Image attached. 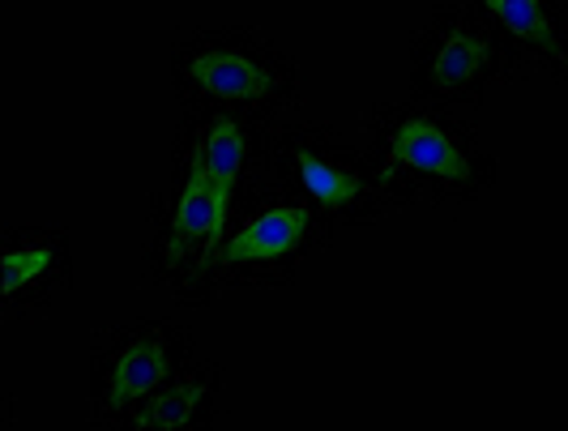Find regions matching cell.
I'll use <instances>...</instances> for the list:
<instances>
[{"mask_svg":"<svg viewBox=\"0 0 568 431\" xmlns=\"http://www.w3.org/2000/svg\"><path fill=\"white\" fill-rule=\"evenodd\" d=\"M171 175L227 188L244 202L274 184V124L256 115L180 112L171 133Z\"/></svg>","mask_w":568,"mask_h":431,"instance_id":"8","label":"cell"},{"mask_svg":"<svg viewBox=\"0 0 568 431\" xmlns=\"http://www.w3.org/2000/svg\"><path fill=\"white\" fill-rule=\"evenodd\" d=\"M240 197L227 188L175 179L150 197V235H145L142 265L145 274L175 295L184 308H210L219 290L210 283V265L219 244L227 239Z\"/></svg>","mask_w":568,"mask_h":431,"instance_id":"3","label":"cell"},{"mask_svg":"<svg viewBox=\"0 0 568 431\" xmlns=\"http://www.w3.org/2000/svg\"><path fill=\"white\" fill-rule=\"evenodd\" d=\"M521 69L568 86V0H466Z\"/></svg>","mask_w":568,"mask_h":431,"instance_id":"10","label":"cell"},{"mask_svg":"<svg viewBox=\"0 0 568 431\" xmlns=\"http://www.w3.org/2000/svg\"><path fill=\"white\" fill-rule=\"evenodd\" d=\"M329 239H334V223L321 209L291 197L278 184H265L235 209L227 239L219 244L210 265V283L219 295L227 287H291L308 253L325 248Z\"/></svg>","mask_w":568,"mask_h":431,"instance_id":"4","label":"cell"},{"mask_svg":"<svg viewBox=\"0 0 568 431\" xmlns=\"http://www.w3.org/2000/svg\"><path fill=\"white\" fill-rule=\"evenodd\" d=\"M521 69L470 4H436L410 39V99L449 112L484 107L487 86Z\"/></svg>","mask_w":568,"mask_h":431,"instance_id":"7","label":"cell"},{"mask_svg":"<svg viewBox=\"0 0 568 431\" xmlns=\"http://www.w3.org/2000/svg\"><path fill=\"white\" fill-rule=\"evenodd\" d=\"M171 94L180 112L270 120L300 99V64L256 27H193L171 39Z\"/></svg>","mask_w":568,"mask_h":431,"instance_id":"2","label":"cell"},{"mask_svg":"<svg viewBox=\"0 0 568 431\" xmlns=\"http://www.w3.org/2000/svg\"><path fill=\"white\" fill-rule=\"evenodd\" d=\"M274 184L346 230L372 227L389 209L368 150L342 142L321 120H295L274 133Z\"/></svg>","mask_w":568,"mask_h":431,"instance_id":"6","label":"cell"},{"mask_svg":"<svg viewBox=\"0 0 568 431\" xmlns=\"http://www.w3.org/2000/svg\"><path fill=\"white\" fill-rule=\"evenodd\" d=\"M197 355L201 350L193 329L171 317L112 320L94 329L90 363H85L90 428L112 431L129 410H138L159 384H168Z\"/></svg>","mask_w":568,"mask_h":431,"instance_id":"5","label":"cell"},{"mask_svg":"<svg viewBox=\"0 0 568 431\" xmlns=\"http://www.w3.org/2000/svg\"><path fill=\"white\" fill-rule=\"evenodd\" d=\"M364 150L381 193L394 205H470L491 193L496 158L475 124L436 103H372Z\"/></svg>","mask_w":568,"mask_h":431,"instance_id":"1","label":"cell"},{"mask_svg":"<svg viewBox=\"0 0 568 431\" xmlns=\"http://www.w3.org/2000/svg\"><path fill=\"white\" fill-rule=\"evenodd\" d=\"M219 406H223V363L197 355L168 384H159L138 410H129L112 431H219Z\"/></svg>","mask_w":568,"mask_h":431,"instance_id":"11","label":"cell"},{"mask_svg":"<svg viewBox=\"0 0 568 431\" xmlns=\"http://www.w3.org/2000/svg\"><path fill=\"white\" fill-rule=\"evenodd\" d=\"M73 290V244L60 227L4 223L0 230V312L39 317Z\"/></svg>","mask_w":568,"mask_h":431,"instance_id":"9","label":"cell"}]
</instances>
